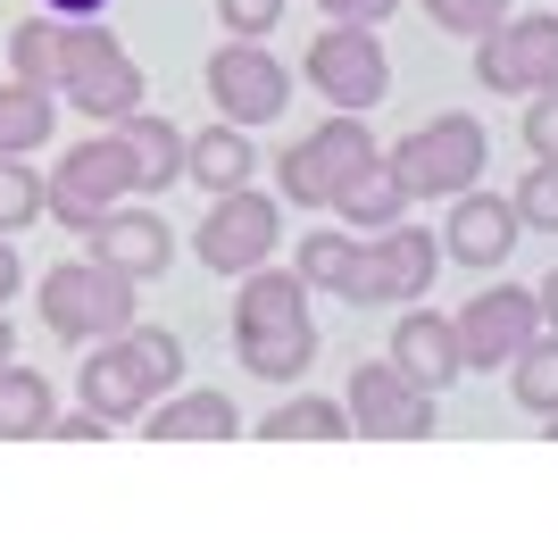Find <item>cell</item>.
I'll return each instance as SVG.
<instances>
[{
    "mask_svg": "<svg viewBox=\"0 0 558 558\" xmlns=\"http://www.w3.org/2000/svg\"><path fill=\"white\" fill-rule=\"evenodd\" d=\"M50 93L75 100V109L100 117V125H117V117L142 109V68L125 59L117 34H100L93 17H68L59 25V75H50Z\"/></svg>",
    "mask_w": 558,
    "mask_h": 558,
    "instance_id": "6da1fadb",
    "label": "cell"
},
{
    "mask_svg": "<svg viewBox=\"0 0 558 558\" xmlns=\"http://www.w3.org/2000/svg\"><path fill=\"white\" fill-rule=\"evenodd\" d=\"M175 375H184V342H175V333L125 326L93 367H84V409H100V417H142Z\"/></svg>",
    "mask_w": 558,
    "mask_h": 558,
    "instance_id": "7a4b0ae2",
    "label": "cell"
},
{
    "mask_svg": "<svg viewBox=\"0 0 558 558\" xmlns=\"http://www.w3.org/2000/svg\"><path fill=\"white\" fill-rule=\"evenodd\" d=\"M242 359H251V375H267V384H292V375L317 359V326H308L301 276H258L251 292H242Z\"/></svg>",
    "mask_w": 558,
    "mask_h": 558,
    "instance_id": "3957f363",
    "label": "cell"
},
{
    "mask_svg": "<svg viewBox=\"0 0 558 558\" xmlns=\"http://www.w3.org/2000/svg\"><path fill=\"white\" fill-rule=\"evenodd\" d=\"M484 159H492V142H484L475 117H434V125H417L400 150H384V167L400 175L409 201H459V192H475Z\"/></svg>",
    "mask_w": 558,
    "mask_h": 558,
    "instance_id": "277c9868",
    "label": "cell"
},
{
    "mask_svg": "<svg viewBox=\"0 0 558 558\" xmlns=\"http://www.w3.org/2000/svg\"><path fill=\"white\" fill-rule=\"evenodd\" d=\"M43 326L68 333V342H93V333H125L134 326V276H117L100 258H68L43 276Z\"/></svg>",
    "mask_w": 558,
    "mask_h": 558,
    "instance_id": "5b68a950",
    "label": "cell"
},
{
    "mask_svg": "<svg viewBox=\"0 0 558 558\" xmlns=\"http://www.w3.org/2000/svg\"><path fill=\"white\" fill-rule=\"evenodd\" d=\"M384 159V150H375L367 142V125H359V117H326V125H317V134L308 142H292V150H283V192H292V201H301V209H333V201H342L350 184H359V175H367V167Z\"/></svg>",
    "mask_w": 558,
    "mask_h": 558,
    "instance_id": "8992f818",
    "label": "cell"
},
{
    "mask_svg": "<svg viewBox=\"0 0 558 558\" xmlns=\"http://www.w3.org/2000/svg\"><path fill=\"white\" fill-rule=\"evenodd\" d=\"M125 192H134V167H125L117 134H100V142H84V150H68V159H59V175L43 184V209L59 217V226L93 233L100 217L125 201Z\"/></svg>",
    "mask_w": 558,
    "mask_h": 558,
    "instance_id": "52a82bcc",
    "label": "cell"
},
{
    "mask_svg": "<svg viewBox=\"0 0 558 558\" xmlns=\"http://www.w3.org/2000/svg\"><path fill=\"white\" fill-rule=\"evenodd\" d=\"M475 75L492 93H558V17H500L475 34Z\"/></svg>",
    "mask_w": 558,
    "mask_h": 558,
    "instance_id": "ba28073f",
    "label": "cell"
},
{
    "mask_svg": "<svg viewBox=\"0 0 558 558\" xmlns=\"http://www.w3.org/2000/svg\"><path fill=\"white\" fill-rule=\"evenodd\" d=\"M308 84L333 100V109H375L384 100V84H392V59H384V43H375L367 25H333V34H317L308 43Z\"/></svg>",
    "mask_w": 558,
    "mask_h": 558,
    "instance_id": "9c48e42d",
    "label": "cell"
},
{
    "mask_svg": "<svg viewBox=\"0 0 558 558\" xmlns=\"http://www.w3.org/2000/svg\"><path fill=\"white\" fill-rule=\"evenodd\" d=\"M209 100L226 109V125H267V117H283V100H292V75L258 43H226L209 59Z\"/></svg>",
    "mask_w": 558,
    "mask_h": 558,
    "instance_id": "30bf717a",
    "label": "cell"
},
{
    "mask_svg": "<svg viewBox=\"0 0 558 558\" xmlns=\"http://www.w3.org/2000/svg\"><path fill=\"white\" fill-rule=\"evenodd\" d=\"M342 417L359 425V434L409 442V434H434V392L384 359V367H359V375H350V409H342Z\"/></svg>",
    "mask_w": 558,
    "mask_h": 558,
    "instance_id": "8fae6325",
    "label": "cell"
},
{
    "mask_svg": "<svg viewBox=\"0 0 558 558\" xmlns=\"http://www.w3.org/2000/svg\"><path fill=\"white\" fill-rule=\"evenodd\" d=\"M534 317H542V301H534V292H517V283H500V292H484V301H466L459 359H466V367H509L517 350L534 342Z\"/></svg>",
    "mask_w": 558,
    "mask_h": 558,
    "instance_id": "7c38bea8",
    "label": "cell"
},
{
    "mask_svg": "<svg viewBox=\"0 0 558 558\" xmlns=\"http://www.w3.org/2000/svg\"><path fill=\"white\" fill-rule=\"evenodd\" d=\"M434 283V233H409V226H384L359 251V276H350V301H417Z\"/></svg>",
    "mask_w": 558,
    "mask_h": 558,
    "instance_id": "4fadbf2b",
    "label": "cell"
},
{
    "mask_svg": "<svg viewBox=\"0 0 558 558\" xmlns=\"http://www.w3.org/2000/svg\"><path fill=\"white\" fill-rule=\"evenodd\" d=\"M267 251H276V201H258V192H217L209 226H201V258H209L217 276H233V267H258Z\"/></svg>",
    "mask_w": 558,
    "mask_h": 558,
    "instance_id": "5bb4252c",
    "label": "cell"
},
{
    "mask_svg": "<svg viewBox=\"0 0 558 558\" xmlns=\"http://www.w3.org/2000/svg\"><path fill=\"white\" fill-rule=\"evenodd\" d=\"M517 201H492V192H459V209H450V258L466 267H500L517 251Z\"/></svg>",
    "mask_w": 558,
    "mask_h": 558,
    "instance_id": "9a60e30c",
    "label": "cell"
},
{
    "mask_svg": "<svg viewBox=\"0 0 558 558\" xmlns=\"http://www.w3.org/2000/svg\"><path fill=\"white\" fill-rule=\"evenodd\" d=\"M93 258L117 267V276H134V283L159 276V267H167V226H159V217H142V209H109L93 226Z\"/></svg>",
    "mask_w": 558,
    "mask_h": 558,
    "instance_id": "2e32d148",
    "label": "cell"
},
{
    "mask_svg": "<svg viewBox=\"0 0 558 558\" xmlns=\"http://www.w3.org/2000/svg\"><path fill=\"white\" fill-rule=\"evenodd\" d=\"M392 367H400V375H417L425 392H434V384H450V375L466 367V359H459V326H442V317H400V333H392Z\"/></svg>",
    "mask_w": 558,
    "mask_h": 558,
    "instance_id": "e0dca14e",
    "label": "cell"
},
{
    "mask_svg": "<svg viewBox=\"0 0 558 558\" xmlns=\"http://www.w3.org/2000/svg\"><path fill=\"white\" fill-rule=\"evenodd\" d=\"M117 134V150H125V167H134V184H175L184 175V134L167 125V117H117L109 125Z\"/></svg>",
    "mask_w": 558,
    "mask_h": 558,
    "instance_id": "ac0fdd59",
    "label": "cell"
},
{
    "mask_svg": "<svg viewBox=\"0 0 558 558\" xmlns=\"http://www.w3.org/2000/svg\"><path fill=\"white\" fill-rule=\"evenodd\" d=\"M251 142H242V125H209V134H184V175H201L209 192H242L251 184Z\"/></svg>",
    "mask_w": 558,
    "mask_h": 558,
    "instance_id": "d6986e66",
    "label": "cell"
},
{
    "mask_svg": "<svg viewBox=\"0 0 558 558\" xmlns=\"http://www.w3.org/2000/svg\"><path fill=\"white\" fill-rule=\"evenodd\" d=\"M50 109H59V100L34 93V84H0V159L43 150V142H50Z\"/></svg>",
    "mask_w": 558,
    "mask_h": 558,
    "instance_id": "ffe728a7",
    "label": "cell"
},
{
    "mask_svg": "<svg viewBox=\"0 0 558 558\" xmlns=\"http://www.w3.org/2000/svg\"><path fill=\"white\" fill-rule=\"evenodd\" d=\"M333 209H342V217H350L359 233H384V226H400V209H409V192H400V175H392V167L375 159L367 175H359V184H350L342 201H333Z\"/></svg>",
    "mask_w": 558,
    "mask_h": 558,
    "instance_id": "44dd1931",
    "label": "cell"
},
{
    "mask_svg": "<svg viewBox=\"0 0 558 558\" xmlns=\"http://www.w3.org/2000/svg\"><path fill=\"white\" fill-rule=\"evenodd\" d=\"M150 434H175V442L233 434V400H226V392H184V400H167L159 417H150Z\"/></svg>",
    "mask_w": 558,
    "mask_h": 558,
    "instance_id": "7402d4cb",
    "label": "cell"
},
{
    "mask_svg": "<svg viewBox=\"0 0 558 558\" xmlns=\"http://www.w3.org/2000/svg\"><path fill=\"white\" fill-rule=\"evenodd\" d=\"M0 434H50V384L34 367H0Z\"/></svg>",
    "mask_w": 558,
    "mask_h": 558,
    "instance_id": "603a6c76",
    "label": "cell"
},
{
    "mask_svg": "<svg viewBox=\"0 0 558 558\" xmlns=\"http://www.w3.org/2000/svg\"><path fill=\"white\" fill-rule=\"evenodd\" d=\"M9 68H17V84L50 93V75H59V25H50V17H25L17 34H9Z\"/></svg>",
    "mask_w": 558,
    "mask_h": 558,
    "instance_id": "cb8c5ba5",
    "label": "cell"
},
{
    "mask_svg": "<svg viewBox=\"0 0 558 558\" xmlns=\"http://www.w3.org/2000/svg\"><path fill=\"white\" fill-rule=\"evenodd\" d=\"M350 276H359V242H350V233H308L301 242V283L350 292Z\"/></svg>",
    "mask_w": 558,
    "mask_h": 558,
    "instance_id": "d4e9b609",
    "label": "cell"
},
{
    "mask_svg": "<svg viewBox=\"0 0 558 558\" xmlns=\"http://www.w3.org/2000/svg\"><path fill=\"white\" fill-rule=\"evenodd\" d=\"M267 434H283V442H333V434H350V417L333 400H283L267 417Z\"/></svg>",
    "mask_w": 558,
    "mask_h": 558,
    "instance_id": "484cf974",
    "label": "cell"
},
{
    "mask_svg": "<svg viewBox=\"0 0 558 558\" xmlns=\"http://www.w3.org/2000/svg\"><path fill=\"white\" fill-rule=\"evenodd\" d=\"M509 367H517V400L525 409H558V342H525Z\"/></svg>",
    "mask_w": 558,
    "mask_h": 558,
    "instance_id": "4316f807",
    "label": "cell"
},
{
    "mask_svg": "<svg viewBox=\"0 0 558 558\" xmlns=\"http://www.w3.org/2000/svg\"><path fill=\"white\" fill-rule=\"evenodd\" d=\"M34 217H43V175L17 167V159H0V233H9V226H34Z\"/></svg>",
    "mask_w": 558,
    "mask_h": 558,
    "instance_id": "83f0119b",
    "label": "cell"
},
{
    "mask_svg": "<svg viewBox=\"0 0 558 558\" xmlns=\"http://www.w3.org/2000/svg\"><path fill=\"white\" fill-rule=\"evenodd\" d=\"M517 217L525 226H542V233H558V159H542L525 184H517Z\"/></svg>",
    "mask_w": 558,
    "mask_h": 558,
    "instance_id": "f1b7e54d",
    "label": "cell"
},
{
    "mask_svg": "<svg viewBox=\"0 0 558 558\" xmlns=\"http://www.w3.org/2000/svg\"><path fill=\"white\" fill-rule=\"evenodd\" d=\"M442 34H492V25L509 17V0H425Z\"/></svg>",
    "mask_w": 558,
    "mask_h": 558,
    "instance_id": "f546056e",
    "label": "cell"
},
{
    "mask_svg": "<svg viewBox=\"0 0 558 558\" xmlns=\"http://www.w3.org/2000/svg\"><path fill=\"white\" fill-rule=\"evenodd\" d=\"M217 17H226V34H242V43H258V34H276L283 0H217Z\"/></svg>",
    "mask_w": 558,
    "mask_h": 558,
    "instance_id": "4dcf8cb0",
    "label": "cell"
},
{
    "mask_svg": "<svg viewBox=\"0 0 558 558\" xmlns=\"http://www.w3.org/2000/svg\"><path fill=\"white\" fill-rule=\"evenodd\" d=\"M525 142H534V159H558V93H542L525 109Z\"/></svg>",
    "mask_w": 558,
    "mask_h": 558,
    "instance_id": "1f68e13d",
    "label": "cell"
},
{
    "mask_svg": "<svg viewBox=\"0 0 558 558\" xmlns=\"http://www.w3.org/2000/svg\"><path fill=\"white\" fill-rule=\"evenodd\" d=\"M317 9H326L333 25H384L400 9V0H317Z\"/></svg>",
    "mask_w": 558,
    "mask_h": 558,
    "instance_id": "d6a6232c",
    "label": "cell"
},
{
    "mask_svg": "<svg viewBox=\"0 0 558 558\" xmlns=\"http://www.w3.org/2000/svg\"><path fill=\"white\" fill-rule=\"evenodd\" d=\"M100 425H109L100 409H75V417H50V434H68V442H93Z\"/></svg>",
    "mask_w": 558,
    "mask_h": 558,
    "instance_id": "836d02e7",
    "label": "cell"
},
{
    "mask_svg": "<svg viewBox=\"0 0 558 558\" xmlns=\"http://www.w3.org/2000/svg\"><path fill=\"white\" fill-rule=\"evenodd\" d=\"M43 9H59V17H100L109 0H43Z\"/></svg>",
    "mask_w": 558,
    "mask_h": 558,
    "instance_id": "e575fe53",
    "label": "cell"
},
{
    "mask_svg": "<svg viewBox=\"0 0 558 558\" xmlns=\"http://www.w3.org/2000/svg\"><path fill=\"white\" fill-rule=\"evenodd\" d=\"M9 292H17V251L0 242V301H9Z\"/></svg>",
    "mask_w": 558,
    "mask_h": 558,
    "instance_id": "d590c367",
    "label": "cell"
},
{
    "mask_svg": "<svg viewBox=\"0 0 558 558\" xmlns=\"http://www.w3.org/2000/svg\"><path fill=\"white\" fill-rule=\"evenodd\" d=\"M9 359H17V333H9V317H0V367H9Z\"/></svg>",
    "mask_w": 558,
    "mask_h": 558,
    "instance_id": "8d00e7d4",
    "label": "cell"
},
{
    "mask_svg": "<svg viewBox=\"0 0 558 558\" xmlns=\"http://www.w3.org/2000/svg\"><path fill=\"white\" fill-rule=\"evenodd\" d=\"M534 301H542V308H550V317H558V276H550V283H542V292H534Z\"/></svg>",
    "mask_w": 558,
    "mask_h": 558,
    "instance_id": "74e56055",
    "label": "cell"
}]
</instances>
